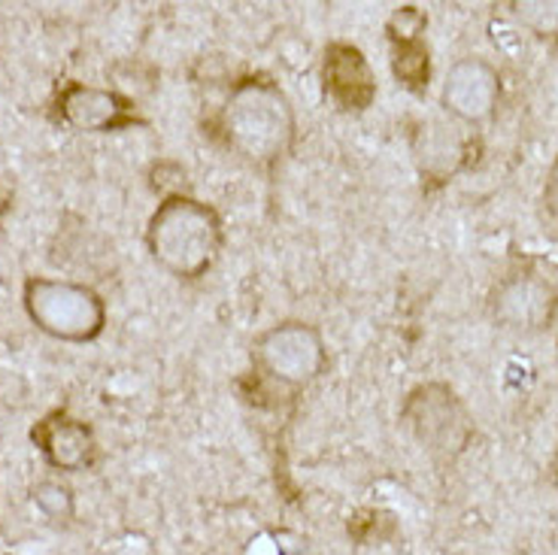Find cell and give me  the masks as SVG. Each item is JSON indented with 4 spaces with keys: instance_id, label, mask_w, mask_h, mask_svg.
I'll list each match as a JSON object with an SVG mask.
<instances>
[{
    "instance_id": "obj_8",
    "label": "cell",
    "mask_w": 558,
    "mask_h": 555,
    "mask_svg": "<svg viewBox=\"0 0 558 555\" xmlns=\"http://www.w3.org/2000/svg\"><path fill=\"white\" fill-rule=\"evenodd\" d=\"M501 100V73L486 58L468 56L449 68L444 88H440V107L461 122V125H486L498 110Z\"/></svg>"
},
{
    "instance_id": "obj_10",
    "label": "cell",
    "mask_w": 558,
    "mask_h": 555,
    "mask_svg": "<svg viewBox=\"0 0 558 555\" xmlns=\"http://www.w3.org/2000/svg\"><path fill=\"white\" fill-rule=\"evenodd\" d=\"M31 444L49 468L64 473H80L95 468L98 461V437L85 419L70 417L64 407L49 410L31 429Z\"/></svg>"
},
{
    "instance_id": "obj_5",
    "label": "cell",
    "mask_w": 558,
    "mask_h": 555,
    "mask_svg": "<svg viewBox=\"0 0 558 555\" xmlns=\"http://www.w3.org/2000/svg\"><path fill=\"white\" fill-rule=\"evenodd\" d=\"M401 422L437 461H456L476 434L474 413L447 383H422L401 403Z\"/></svg>"
},
{
    "instance_id": "obj_7",
    "label": "cell",
    "mask_w": 558,
    "mask_h": 555,
    "mask_svg": "<svg viewBox=\"0 0 558 555\" xmlns=\"http://www.w3.org/2000/svg\"><path fill=\"white\" fill-rule=\"evenodd\" d=\"M488 316L510 331H544L558 316V289L534 270H517L495 286Z\"/></svg>"
},
{
    "instance_id": "obj_15",
    "label": "cell",
    "mask_w": 558,
    "mask_h": 555,
    "mask_svg": "<svg viewBox=\"0 0 558 555\" xmlns=\"http://www.w3.org/2000/svg\"><path fill=\"white\" fill-rule=\"evenodd\" d=\"M541 201H544V209H546V216H549V222L558 228V155H556V161L549 165V170H546L544 195H541Z\"/></svg>"
},
{
    "instance_id": "obj_13",
    "label": "cell",
    "mask_w": 558,
    "mask_h": 555,
    "mask_svg": "<svg viewBox=\"0 0 558 555\" xmlns=\"http://www.w3.org/2000/svg\"><path fill=\"white\" fill-rule=\"evenodd\" d=\"M513 15L519 19V25L541 37V40L558 46V3L556 0H525V3H513Z\"/></svg>"
},
{
    "instance_id": "obj_16",
    "label": "cell",
    "mask_w": 558,
    "mask_h": 555,
    "mask_svg": "<svg viewBox=\"0 0 558 555\" xmlns=\"http://www.w3.org/2000/svg\"><path fill=\"white\" fill-rule=\"evenodd\" d=\"M549 476H553V483H556L558 488V449H556V456H553V464H549Z\"/></svg>"
},
{
    "instance_id": "obj_11",
    "label": "cell",
    "mask_w": 558,
    "mask_h": 555,
    "mask_svg": "<svg viewBox=\"0 0 558 555\" xmlns=\"http://www.w3.org/2000/svg\"><path fill=\"white\" fill-rule=\"evenodd\" d=\"M425 28H428V15L413 3L391 10L386 22L391 73L410 95H425L432 83V52L425 43Z\"/></svg>"
},
{
    "instance_id": "obj_2",
    "label": "cell",
    "mask_w": 558,
    "mask_h": 555,
    "mask_svg": "<svg viewBox=\"0 0 558 555\" xmlns=\"http://www.w3.org/2000/svg\"><path fill=\"white\" fill-rule=\"evenodd\" d=\"M143 243L165 274L180 282H197L222 255L225 222L213 204H204L189 192H177L158 201L146 222Z\"/></svg>"
},
{
    "instance_id": "obj_3",
    "label": "cell",
    "mask_w": 558,
    "mask_h": 555,
    "mask_svg": "<svg viewBox=\"0 0 558 555\" xmlns=\"http://www.w3.org/2000/svg\"><path fill=\"white\" fill-rule=\"evenodd\" d=\"M22 306L37 331L61 343H95L110 319L104 294L73 279L28 277L22 286Z\"/></svg>"
},
{
    "instance_id": "obj_1",
    "label": "cell",
    "mask_w": 558,
    "mask_h": 555,
    "mask_svg": "<svg viewBox=\"0 0 558 555\" xmlns=\"http://www.w3.org/2000/svg\"><path fill=\"white\" fill-rule=\"evenodd\" d=\"M225 149L262 173H274L294 149L298 116L286 88L265 73L240 76L213 119Z\"/></svg>"
},
{
    "instance_id": "obj_14",
    "label": "cell",
    "mask_w": 558,
    "mask_h": 555,
    "mask_svg": "<svg viewBox=\"0 0 558 555\" xmlns=\"http://www.w3.org/2000/svg\"><path fill=\"white\" fill-rule=\"evenodd\" d=\"M31 500L37 504V510L46 514L56 522H64L73 516V492L64 483H56V480H43L37 486L31 488Z\"/></svg>"
},
{
    "instance_id": "obj_6",
    "label": "cell",
    "mask_w": 558,
    "mask_h": 555,
    "mask_svg": "<svg viewBox=\"0 0 558 555\" xmlns=\"http://www.w3.org/2000/svg\"><path fill=\"white\" fill-rule=\"evenodd\" d=\"M52 116L61 125L80 134H112L128 128H143L137 100L119 88H98L85 83H64L52 100Z\"/></svg>"
},
{
    "instance_id": "obj_4",
    "label": "cell",
    "mask_w": 558,
    "mask_h": 555,
    "mask_svg": "<svg viewBox=\"0 0 558 555\" xmlns=\"http://www.w3.org/2000/svg\"><path fill=\"white\" fill-rule=\"evenodd\" d=\"M252 367L265 383L282 391H301L328 367V347L316 325L286 319L252 340Z\"/></svg>"
},
{
    "instance_id": "obj_12",
    "label": "cell",
    "mask_w": 558,
    "mask_h": 555,
    "mask_svg": "<svg viewBox=\"0 0 558 555\" xmlns=\"http://www.w3.org/2000/svg\"><path fill=\"white\" fill-rule=\"evenodd\" d=\"M413 153H416L418 173L425 180L447 182L464 165V158L471 153V140H461L447 125H434L432 122L416 134Z\"/></svg>"
},
{
    "instance_id": "obj_9",
    "label": "cell",
    "mask_w": 558,
    "mask_h": 555,
    "mask_svg": "<svg viewBox=\"0 0 558 555\" xmlns=\"http://www.w3.org/2000/svg\"><path fill=\"white\" fill-rule=\"evenodd\" d=\"M322 92L340 112H367L377 100V73L355 43L331 40L322 52Z\"/></svg>"
}]
</instances>
